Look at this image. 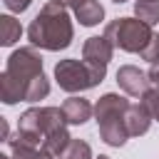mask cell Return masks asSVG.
I'll use <instances>...</instances> for the list:
<instances>
[{
	"label": "cell",
	"instance_id": "1",
	"mask_svg": "<svg viewBox=\"0 0 159 159\" xmlns=\"http://www.w3.org/2000/svg\"><path fill=\"white\" fill-rule=\"evenodd\" d=\"M27 40L32 47L40 50H50V52L67 50L75 40V25L70 20L67 7L60 5L57 0L45 2L27 27Z\"/></svg>",
	"mask_w": 159,
	"mask_h": 159
},
{
	"label": "cell",
	"instance_id": "2",
	"mask_svg": "<svg viewBox=\"0 0 159 159\" xmlns=\"http://www.w3.org/2000/svg\"><path fill=\"white\" fill-rule=\"evenodd\" d=\"M45 75L42 72V57L37 52V47H20L7 57L5 72L0 75V99L5 104H17L25 102V89L27 84Z\"/></svg>",
	"mask_w": 159,
	"mask_h": 159
},
{
	"label": "cell",
	"instance_id": "3",
	"mask_svg": "<svg viewBox=\"0 0 159 159\" xmlns=\"http://www.w3.org/2000/svg\"><path fill=\"white\" fill-rule=\"evenodd\" d=\"M62 127H67L62 107H30L20 114L17 132L7 139V147H42L45 137Z\"/></svg>",
	"mask_w": 159,
	"mask_h": 159
},
{
	"label": "cell",
	"instance_id": "4",
	"mask_svg": "<svg viewBox=\"0 0 159 159\" xmlns=\"http://www.w3.org/2000/svg\"><path fill=\"white\" fill-rule=\"evenodd\" d=\"M104 37L114 45V50L122 52H142L149 40L154 37L152 27L137 17H117L112 22H107L104 27Z\"/></svg>",
	"mask_w": 159,
	"mask_h": 159
},
{
	"label": "cell",
	"instance_id": "5",
	"mask_svg": "<svg viewBox=\"0 0 159 159\" xmlns=\"http://www.w3.org/2000/svg\"><path fill=\"white\" fill-rule=\"evenodd\" d=\"M55 80L60 84V89L65 92H84V89H92L97 87L102 80L92 72V67L84 62V60H60L55 65Z\"/></svg>",
	"mask_w": 159,
	"mask_h": 159
},
{
	"label": "cell",
	"instance_id": "6",
	"mask_svg": "<svg viewBox=\"0 0 159 159\" xmlns=\"http://www.w3.org/2000/svg\"><path fill=\"white\" fill-rule=\"evenodd\" d=\"M112 52H114V45L104 37V35H94V37H87L84 45H82V60L92 67V72L104 80L107 75V65L112 60Z\"/></svg>",
	"mask_w": 159,
	"mask_h": 159
},
{
	"label": "cell",
	"instance_id": "7",
	"mask_svg": "<svg viewBox=\"0 0 159 159\" xmlns=\"http://www.w3.org/2000/svg\"><path fill=\"white\" fill-rule=\"evenodd\" d=\"M117 84L122 87V92H127L132 97H144L152 89V82H149L147 72H142L134 65H122L117 70Z\"/></svg>",
	"mask_w": 159,
	"mask_h": 159
},
{
	"label": "cell",
	"instance_id": "8",
	"mask_svg": "<svg viewBox=\"0 0 159 159\" xmlns=\"http://www.w3.org/2000/svg\"><path fill=\"white\" fill-rule=\"evenodd\" d=\"M127 107H129V99H124L122 94L107 92V94H102V97L97 99V104H94V119H97V124L112 122V119H122L124 112H127Z\"/></svg>",
	"mask_w": 159,
	"mask_h": 159
},
{
	"label": "cell",
	"instance_id": "9",
	"mask_svg": "<svg viewBox=\"0 0 159 159\" xmlns=\"http://www.w3.org/2000/svg\"><path fill=\"white\" fill-rule=\"evenodd\" d=\"M152 112L147 109V104L139 99V102H129L127 112H124V124H127V132L129 137H142L149 132L152 127Z\"/></svg>",
	"mask_w": 159,
	"mask_h": 159
},
{
	"label": "cell",
	"instance_id": "10",
	"mask_svg": "<svg viewBox=\"0 0 159 159\" xmlns=\"http://www.w3.org/2000/svg\"><path fill=\"white\" fill-rule=\"evenodd\" d=\"M62 112L67 117V124H84L87 119H92L94 107L84 97H67L62 102Z\"/></svg>",
	"mask_w": 159,
	"mask_h": 159
},
{
	"label": "cell",
	"instance_id": "11",
	"mask_svg": "<svg viewBox=\"0 0 159 159\" xmlns=\"http://www.w3.org/2000/svg\"><path fill=\"white\" fill-rule=\"evenodd\" d=\"M75 17L80 20V25L94 27V25H99V22L104 20V7H102L99 0H87V2H82V5L75 10Z\"/></svg>",
	"mask_w": 159,
	"mask_h": 159
},
{
	"label": "cell",
	"instance_id": "12",
	"mask_svg": "<svg viewBox=\"0 0 159 159\" xmlns=\"http://www.w3.org/2000/svg\"><path fill=\"white\" fill-rule=\"evenodd\" d=\"M72 142V137H70V132H67V127H62V129H55V132H50L47 137H45V142H42V152H47V154H52L55 159H60L62 157V152L67 149V144Z\"/></svg>",
	"mask_w": 159,
	"mask_h": 159
},
{
	"label": "cell",
	"instance_id": "13",
	"mask_svg": "<svg viewBox=\"0 0 159 159\" xmlns=\"http://www.w3.org/2000/svg\"><path fill=\"white\" fill-rule=\"evenodd\" d=\"M20 35H22L20 22H17L12 15H0V42H2V47L15 45V42L20 40Z\"/></svg>",
	"mask_w": 159,
	"mask_h": 159
},
{
	"label": "cell",
	"instance_id": "14",
	"mask_svg": "<svg viewBox=\"0 0 159 159\" xmlns=\"http://www.w3.org/2000/svg\"><path fill=\"white\" fill-rule=\"evenodd\" d=\"M134 15L137 20L147 22L149 27L159 22V0H134Z\"/></svg>",
	"mask_w": 159,
	"mask_h": 159
},
{
	"label": "cell",
	"instance_id": "15",
	"mask_svg": "<svg viewBox=\"0 0 159 159\" xmlns=\"http://www.w3.org/2000/svg\"><path fill=\"white\" fill-rule=\"evenodd\" d=\"M60 159H92V147L84 139H72Z\"/></svg>",
	"mask_w": 159,
	"mask_h": 159
},
{
	"label": "cell",
	"instance_id": "16",
	"mask_svg": "<svg viewBox=\"0 0 159 159\" xmlns=\"http://www.w3.org/2000/svg\"><path fill=\"white\" fill-rule=\"evenodd\" d=\"M10 159H55V157L37 149V147H12Z\"/></svg>",
	"mask_w": 159,
	"mask_h": 159
},
{
	"label": "cell",
	"instance_id": "17",
	"mask_svg": "<svg viewBox=\"0 0 159 159\" xmlns=\"http://www.w3.org/2000/svg\"><path fill=\"white\" fill-rule=\"evenodd\" d=\"M139 57L147 60L149 65H159V35H154V37L149 40V45L139 52Z\"/></svg>",
	"mask_w": 159,
	"mask_h": 159
},
{
	"label": "cell",
	"instance_id": "18",
	"mask_svg": "<svg viewBox=\"0 0 159 159\" xmlns=\"http://www.w3.org/2000/svg\"><path fill=\"white\" fill-rule=\"evenodd\" d=\"M142 102L147 104V109L152 112V117L159 122V89H157V87H152V89L142 97Z\"/></svg>",
	"mask_w": 159,
	"mask_h": 159
},
{
	"label": "cell",
	"instance_id": "19",
	"mask_svg": "<svg viewBox=\"0 0 159 159\" xmlns=\"http://www.w3.org/2000/svg\"><path fill=\"white\" fill-rule=\"evenodd\" d=\"M2 2H5V7H7L10 12H25L32 0H2Z\"/></svg>",
	"mask_w": 159,
	"mask_h": 159
},
{
	"label": "cell",
	"instance_id": "20",
	"mask_svg": "<svg viewBox=\"0 0 159 159\" xmlns=\"http://www.w3.org/2000/svg\"><path fill=\"white\" fill-rule=\"evenodd\" d=\"M147 77H149L152 87H157V89H159V65H152V70L147 72Z\"/></svg>",
	"mask_w": 159,
	"mask_h": 159
},
{
	"label": "cell",
	"instance_id": "21",
	"mask_svg": "<svg viewBox=\"0 0 159 159\" xmlns=\"http://www.w3.org/2000/svg\"><path fill=\"white\" fill-rule=\"evenodd\" d=\"M60 5H65V7H72V10H77L82 2H87V0H57Z\"/></svg>",
	"mask_w": 159,
	"mask_h": 159
},
{
	"label": "cell",
	"instance_id": "22",
	"mask_svg": "<svg viewBox=\"0 0 159 159\" xmlns=\"http://www.w3.org/2000/svg\"><path fill=\"white\" fill-rule=\"evenodd\" d=\"M97 159H109V157H107V154H99V157H97Z\"/></svg>",
	"mask_w": 159,
	"mask_h": 159
},
{
	"label": "cell",
	"instance_id": "23",
	"mask_svg": "<svg viewBox=\"0 0 159 159\" xmlns=\"http://www.w3.org/2000/svg\"><path fill=\"white\" fill-rule=\"evenodd\" d=\"M112 2H117V5H122V2H127V0H112Z\"/></svg>",
	"mask_w": 159,
	"mask_h": 159
}]
</instances>
